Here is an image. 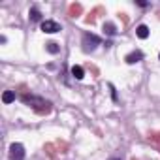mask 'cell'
<instances>
[{
	"label": "cell",
	"mask_w": 160,
	"mask_h": 160,
	"mask_svg": "<svg viewBox=\"0 0 160 160\" xmlns=\"http://www.w3.org/2000/svg\"><path fill=\"white\" fill-rule=\"evenodd\" d=\"M21 100H23V104H25V106L32 108V109H34L36 113H40V115H47V113L53 109V104H51L49 100L42 98V96H34V94H23V96H21Z\"/></svg>",
	"instance_id": "cell-1"
},
{
	"label": "cell",
	"mask_w": 160,
	"mask_h": 160,
	"mask_svg": "<svg viewBox=\"0 0 160 160\" xmlns=\"http://www.w3.org/2000/svg\"><path fill=\"white\" fill-rule=\"evenodd\" d=\"M100 43H102V40H100L96 34H91V32L83 34V42H81V45H83V51H85V53H91V51H94V49H96Z\"/></svg>",
	"instance_id": "cell-2"
},
{
	"label": "cell",
	"mask_w": 160,
	"mask_h": 160,
	"mask_svg": "<svg viewBox=\"0 0 160 160\" xmlns=\"http://www.w3.org/2000/svg\"><path fill=\"white\" fill-rule=\"evenodd\" d=\"M10 160H25V147L21 143L10 145Z\"/></svg>",
	"instance_id": "cell-3"
},
{
	"label": "cell",
	"mask_w": 160,
	"mask_h": 160,
	"mask_svg": "<svg viewBox=\"0 0 160 160\" xmlns=\"http://www.w3.org/2000/svg\"><path fill=\"white\" fill-rule=\"evenodd\" d=\"M42 30L45 34H55V32H60V25L55 23V21H43L42 23Z\"/></svg>",
	"instance_id": "cell-4"
},
{
	"label": "cell",
	"mask_w": 160,
	"mask_h": 160,
	"mask_svg": "<svg viewBox=\"0 0 160 160\" xmlns=\"http://www.w3.org/2000/svg\"><path fill=\"white\" fill-rule=\"evenodd\" d=\"M141 58H143V53H141V51H132V53H128V55H126V58H124V60H126L128 64H136V62H139Z\"/></svg>",
	"instance_id": "cell-5"
},
{
	"label": "cell",
	"mask_w": 160,
	"mask_h": 160,
	"mask_svg": "<svg viewBox=\"0 0 160 160\" xmlns=\"http://www.w3.org/2000/svg\"><path fill=\"white\" fill-rule=\"evenodd\" d=\"M136 34H138V38H141V40L149 38V27H147V25H139V27L136 28Z\"/></svg>",
	"instance_id": "cell-6"
},
{
	"label": "cell",
	"mask_w": 160,
	"mask_h": 160,
	"mask_svg": "<svg viewBox=\"0 0 160 160\" xmlns=\"http://www.w3.org/2000/svg\"><path fill=\"white\" fill-rule=\"evenodd\" d=\"M72 75H73L75 79H83V77H85V70H83L81 66H72Z\"/></svg>",
	"instance_id": "cell-7"
},
{
	"label": "cell",
	"mask_w": 160,
	"mask_h": 160,
	"mask_svg": "<svg viewBox=\"0 0 160 160\" xmlns=\"http://www.w3.org/2000/svg\"><path fill=\"white\" fill-rule=\"evenodd\" d=\"M28 17H30V21H40L42 19V13H40V10L36 6H32L30 12H28Z\"/></svg>",
	"instance_id": "cell-8"
},
{
	"label": "cell",
	"mask_w": 160,
	"mask_h": 160,
	"mask_svg": "<svg viewBox=\"0 0 160 160\" xmlns=\"http://www.w3.org/2000/svg\"><path fill=\"white\" fill-rule=\"evenodd\" d=\"M13 100H15V92H13V91H6V92L2 94V102H4V104H12Z\"/></svg>",
	"instance_id": "cell-9"
},
{
	"label": "cell",
	"mask_w": 160,
	"mask_h": 160,
	"mask_svg": "<svg viewBox=\"0 0 160 160\" xmlns=\"http://www.w3.org/2000/svg\"><path fill=\"white\" fill-rule=\"evenodd\" d=\"M45 49L49 51V53H58L60 51V47H58V43H55V42H49V43H45Z\"/></svg>",
	"instance_id": "cell-10"
},
{
	"label": "cell",
	"mask_w": 160,
	"mask_h": 160,
	"mask_svg": "<svg viewBox=\"0 0 160 160\" xmlns=\"http://www.w3.org/2000/svg\"><path fill=\"white\" fill-rule=\"evenodd\" d=\"M79 13H81V4H72L70 6V15L72 17H77Z\"/></svg>",
	"instance_id": "cell-11"
},
{
	"label": "cell",
	"mask_w": 160,
	"mask_h": 160,
	"mask_svg": "<svg viewBox=\"0 0 160 160\" xmlns=\"http://www.w3.org/2000/svg\"><path fill=\"white\" fill-rule=\"evenodd\" d=\"M104 30H106L109 36H113V34L117 32V27H115L113 23H104Z\"/></svg>",
	"instance_id": "cell-12"
},
{
	"label": "cell",
	"mask_w": 160,
	"mask_h": 160,
	"mask_svg": "<svg viewBox=\"0 0 160 160\" xmlns=\"http://www.w3.org/2000/svg\"><path fill=\"white\" fill-rule=\"evenodd\" d=\"M109 160H121V158H109Z\"/></svg>",
	"instance_id": "cell-13"
}]
</instances>
